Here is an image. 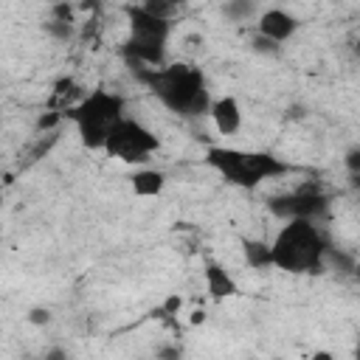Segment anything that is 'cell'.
I'll use <instances>...</instances> for the list:
<instances>
[{
    "label": "cell",
    "mask_w": 360,
    "mask_h": 360,
    "mask_svg": "<svg viewBox=\"0 0 360 360\" xmlns=\"http://www.w3.org/2000/svg\"><path fill=\"white\" fill-rule=\"evenodd\" d=\"M129 73L138 84H143L166 110L183 115V118H200L211 110V93L205 84V76L197 65L188 62H169L160 68L143 65V62H127Z\"/></svg>",
    "instance_id": "1"
},
{
    "label": "cell",
    "mask_w": 360,
    "mask_h": 360,
    "mask_svg": "<svg viewBox=\"0 0 360 360\" xmlns=\"http://www.w3.org/2000/svg\"><path fill=\"white\" fill-rule=\"evenodd\" d=\"M270 248L273 267L284 273H321L332 245L315 219H284Z\"/></svg>",
    "instance_id": "2"
},
{
    "label": "cell",
    "mask_w": 360,
    "mask_h": 360,
    "mask_svg": "<svg viewBox=\"0 0 360 360\" xmlns=\"http://www.w3.org/2000/svg\"><path fill=\"white\" fill-rule=\"evenodd\" d=\"M205 163L231 186L236 188H256L264 180H276L287 172H292L290 163L270 152H245L233 146H208L205 149Z\"/></svg>",
    "instance_id": "3"
},
{
    "label": "cell",
    "mask_w": 360,
    "mask_h": 360,
    "mask_svg": "<svg viewBox=\"0 0 360 360\" xmlns=\"http://www.w3.org/2000/svg\"><path fill=\"white\" fill-rule=\"evenodd\" d=\"M124 110H127V98L121 93L96 87L68 110V118L73 121L82 146L104 152L110 129L124 118Z\"/></svg>",
    "instance_id": "4"
},
{
    "label": "cell",
    "mask_w": 360,
    "mask_h": 360,
    "mask_svg": "<svg viewBox=\"0 0 360 360\" xmlns=\"http://www.w3.org/2000/svg\"><path fill=\"white\" fill-rule=\"evenodd\" d=\"M124 14H127V25H129V39L124 42V59L127 62H143L152 68L166 65V45H169V34H172V20L146 11L141 3L124 6Z\"/></svg>",
    "instance_id": "5"
},
{
    "label": "cell",
    "mask_w": 360,
    "mask_h": 360,
    "mask_svg": "<svg viewBox=\"0 0 360 360\" xmlns=\"http://www.w3.org/2000/svg\"><path fill=\"white\" fill-rule=\"evenodd\" d=\"M158 149H160V138L149 127H143L141 121L127 118V115L110 129V138L104 146V152L110 158H118L124 163H146V160H152V155Z\"/></svg>",
    "instance_id": "6"
},
{
    "label": "cell",
    "mask_w": 360,
    "mask_h": 360,
    "mask_svg": "<svg viewBox=\"0 0 360 360\" xmlns=\"http://www.w3.org/2000/svg\"><path fill=\"white\" fill-rule=\"evenodd\" d=\"M267 205L278 219H315V222H321L329 211V197L315 183H301L298 188L273 197Z\"/></svg>",
    "instance_id": "7"
},
{
    "label": "cell",
    "mask_w": 360,
    "mask_h": 360,
    "mask_svg": "<svg viewBox=\"0 0 360 360\" xmlns=\"http://www.w3.org/2000/svg\"><path fill=\"white\" fill-rule=\"evenodd\" d=\"M298 17L295 14H290L287 8H264L259 17H256V34H262V37H267V39H273V42H278V45H284L295 31H298Z\"/></svg>",
    "instance_id": "8"
},
{
    "label": "cell",
    "mask_w": 360,
    "mask_h": 360,
    "mask_svg": "<svg viewBox=\"0 0 360 360\" xmlns=\"http://www.w3.org/2000/svg\"><path fill=\"white\" fill-rule=\"evenodd\" d=\"M202 278H205V292H208V298H214V301H225V298L239 295L236 278L225 270V264H219V262H214V259H205V262H202Z\"/></svg>",
    "instance_id": "9"
},
{
    "label": "cell",
    "mask_w": 360,
    "mask_h": 360,
    "mask_svg": "<svg viewBox=\"0 0 360 360\" xmlns=\"http://www.w3.org/2000/svg\"><path fill=\"white\" fill-rule=\"evenodd\" d=\"M211 121H214V129L219 135H236L242 129V107L233 96H219L211 101V110H208Z\"/></svg>",
    "instance_id": "10"
},
{
    "label": "cell",
    "mask_w": 360,
    "mask_h": 360,
    "mask_svg": "<svg viewBox=\"0 0 360 360\" xmlns=\"http://www.w3.org/2000/svg\"><path fill=\"white\" fill-rule=\"evenodd\" d=\"M129 188L135 197H160L166 188V172L152 169V166H141L129 174Z\"/></svg>",
    "instance_id": "11"
},
{
    "label": "cell",
    "mask_w": 360,
    "mask_h": 360,
    "mask_svg": "<svg viewBox=\"0 0 360 360\" xmlns=\"http://www.w3.org/2000/svg\"><path fill=\"white\" fill-rule=\"evenodd\" d=\"M242 253L250 270H270L273 267V248L264 239H242Z\"/></svg>",
    "instance_id": "12"
},
{
    "label": "cell",
    "mask_w": 360,
    "mask_h": 360,
    "mask_svg": "<svg viewBox=\"0 0 360 360\" xmlns=\"http://www.w3.org/2000/svg\"><path fill=\"white\" fill-rule=\"evenodd\" d=\"M65 118H68V112H65V110L51 107V110H45V112H39V118H37L34 129H37L39 135H42V132H56V127H59Z\"/></svg>",
    "instance_id": "13"
},
{
    "label": "cell",
    "mask_w": 360,
    "mask_h": 360,
    "mask_svg": "<svg viewBox=\"0 0 360 360\" xmlns=\"http://www.w3.org/2000/svg\"><path fill=\"white\" fill-rule=\"evenodd\" d=\"M256 3H259V0H228V3H225V14H228L231 20H236V22H242V20H248V17L253 14Z\"/></svg>",
    "instance_id": "14"
},
{
    "label": "cell",
    "mask_w": 360,
    "mask_h": 360,
    "mask_svg": "<svg viewBox=\"0 0 360 360\" xmlns=\"http://www.w3.org/2000/svg\"><path fill=\"white\" fill-rule=\"evenodd\" d=\"M180 3H183V0H143L141 6H143L146 11H152V14H158V17H166V20H172V17L177 14Z\"/></svg>",
    "instance_id": "15"
},
{
    "label": "cell",
    "mask_w": 360,
    "mask_h": 360,
    "mask_svg": "<svg viewBox=\"0 0 360 360\" xmlns=\"http://www.w3.org/2000/svg\"><path fill=\"white\" fill-rule=\"evenodd\" d=\"M45 31H48L53 39L68 42V39L73 37V22H65V20H51V22L45 25Z\"/></svg>",
    "instance_id": "16"
},
{
    "label": "cell",
    "mask_w": 360,
    "mask_h": 360,
    "mask_svg": "<svg viewBox=\"0 0 360 360\" xmlns=\"http://www.w3.org/2000/svg\"><path fill=\"white\" fill-rule=\"evenodd\" d=\"M180 309H183V295L180 292H172V295H166L163 298V304H160V315H166V318H174V315H180Z\"/></svg>",
    "instance_id": "17"
},
{
    "label": "cell",
    "mask_w": 360,
    "mask_h": 360,
    "mask_svg": "<svg viewBox=\"0 0 360 360\" xmlns=\"http://www.w3.org/2000/svg\"><path fill=\"white\" fill-rule=\"evenodd\" d=\"M253 51L256 53H267V56H276L278 51H281V45L278 42H273V39H267V37H262V34H253Z\"/></svg>",
    "instance_id": "18"
},
{
    "label": "cell",
    "mask_w": 360,
    "mask_h": 360,
    "mask_svg": "<svg viewBox=\"0 0 360 360\" xmlns=\"http://www.w3.org/2000/svg\"><path fill=\"white\" fill-rule=\"evenodd\" d=\"M51 20L73 22V6H70L68 0H56V3H51Z\"/></svg>",
    "instance_id": "19"
},
{
    "label": "cell",
    "mask_w": 360,
    "mask_h": 360,
    "mask_svg": "<svg viewBox=\"0 0 360 360\" xmlns=\"http://www.w3.org/2000/svg\"><path fill=\"white\" fill-rule=\"evenodd\" d=\"M343 166L349 174H360V146H349L343 155Z\"/></svg>",
    "instance_id": "20"
},
{
    "label": "cell",
    "mask_w": 360,
    "mask_h": 360,
    "mask_svg": "<svg viewBox=\"0 0 360 360\" xmlns=\"http://www.w3.org/2000/svg\"><path fill=\"white\" fill-rule=\"evenodd\" d=\"M48 321H51V309H48V307H31V309H28V323L45 326Z\"/></svg>",
    "instance_id": "21"
},
{
    "label": "cell",
    "mask_w": 360,
    "mask_h": 360,
    "mask_svg": "<svg viewBox=\"0 0 360 360\" xmlns=\"http://www.w3.org/2000/svg\"><path fill=\"white\" fill-rule=\"evenodd\" d=\"M188 323H191V326L205 323V309H194V312H191V318H188Z\"/></svg>",
    "instance_id": "22"
},
{
    "label": "cell",
    "mask_w": 360,
    "mask_h": 360,
    "mask_svg": "<svg viewBox=\"0 0 360 360\" xmlns=\"http://www.w3.org/2000/svg\"><path fill=\"white\" fill-rule=\"evenodd\" d=\"M354 53H357V59H360V37L354 39Z\"/></svg>",
    "instance_id": "23"
},
{
    "label": "cell",
    "mask_w": 360,
    "mask_h": 360,
    "mask_svg": "<svg viewBox=\"0 0 360 360\" xmlns=\"http://www.w3.org/2000/svg\"><path fill=\"white\" fill-rule=\"evenodd\" d=\"M352 276H357V278H360V264H357V267H354V273H352Z\"/></svg>",
    "instance_id": "24"
},
{
    "label": "cell",
    "mask_w": 360,
    "mask_h": 360,
    "mask_svg": "<svg viewBox=\"0 0 360 360\" xmlns=\"http://www.w3.org/2000/svg\"><path fill=\"white\" fill-rule=\"evenodd\" d=\"M48 3H56V0H48Z\"/></svg>",
    "instance_id": "25"
}]
</instances>
